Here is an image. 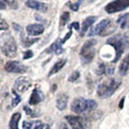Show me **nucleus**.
<instances>
[{
  "label": "nucleus",
  "instance_id": "obj_36",
  "mask_svg": "<svg viewBox=\"0 0 129 129\" xmlns=\"http://www.w3.org/2000/svg\"><path fill=\"white\" fill-rule=\"evenodd\" d=\"M124 101H125V98H122V100H120V102H119V109H123Z\"/></svg>",
  "mask_w": 129,
  "mask_h": 129
},
{
  "label": "nucleus",
  "instance_id": "obj_28",
  "mask_svg": "<svg viewBox=\"0 0 129 129\" xmlns=\"http://www.w3.org/2000/svg\"><path fill=\"white\" fill-rule=\"evenodd\" d=\"M114 73V67L112 64H106V75H112Z\"/></svg>",
  "mask_w": 129,
  "mask_h": 129
},
{
  "label": "nucleus",
  "instance_id": "obj_13",
  "mask_svg": "<svg viewBox=\"0 0 129 129\" xmlns=\"http://www.w3.org/2000/svg\"><path fill=\"white\" fill-rule=\"evenodd\" d=\"M24 129H50V126L47 124L41 123L40 120H36V122H25L23 123Z\"/></svg>",
  "mask_w": 129,
  "mask_h": 129
},
{
  "label": "nucleus",
  "instance_id": "obj_9",
  "mask_svg": "<svg viewBox=\"0 0 129 129\" xmlns=\"http://www.w3.org/2000/svg\"><path fill=\"white\" fill-rule=\"evenodd\" d=\"M5 70L7 72H11V73H24L27 71V67L18 61L12 60V61H8L5 64Z\"/></svg>",
  "mask_w": 129,
  "mask_h": 129
},
{
  "label": "nucleus",
  "instance_id": "obj_14",
  "mask_svg": "<svg viewBox=\"0 0 129 129\" xmlns=\"http://www.w3.org/2000/svg\"><path fill=\"white\" fill-rule=\"evenodd\" d=\"M26 6L30 9L37 10L39 12H46L47 11V6L43 2L37 1V0H27L26 1Z\"/></svg>",
  "mask_w": 129,
  "mask_h": 129
},
{
  "label": "nucleus",
  "instance_id": "obj_21",
  "mask_svg": "<svg viewBox=\"0 0 129 129\" xmlns=\"http://www.w3.org/2000/svg\"><path fill=\"white\" fill-rule=\"evenodd\" d=\"M21 119V114L19 113H14L12 115L9 123V128L10 129H18V122Z\"/></svg>",
  "mask_w": 129,
  "mask_h": 129
},
{
  "label": "nucleus",
  "instance_id": "obj_17",
  "mask_svg": "<svg viewBox=\"0 0 129 129\" xmlns=\"http://www.w3.org/2000/svg\"><path fill=\"white\" fill-rule=\"evenodd\" d=\"M68 103V96L66 94H60L57 97V100H56V107L59 111H62L66 109Z\"/></svg>",
  "mask_w": 129,
  "mask_h": 129
},
{
  "label": "nucleus",
  "instance_id": "obj_24",
  "mask_svg": "<svg viewBox=\"0 0 129 129\" xmlns=\"http://www.w3.org/2000/svg\"><path fill=\"white\" fill-rule=\"evenodd\" d=\"M12 92H13V95H14V99L12 100V102H11V106H12V107H16V106H17V104L19 103V101H21V97L18 96L17 91H16L15 89H13V90H12Z\"/></svg>",
  "mask_w": 129,
  "mask_h": 129
},
{
  "label": "nucleus",
  "instance_id": "obj_6",
  "mask_svg": "<svg viewBox=\"0 0 129 129\" xmlns=\"http://www.w3.org/2000/svg\"><path fill=\"white\" fill-rule=\"evenodd\" d=\"M127 8H129V0H114L106 7V11L112 14L117 13L119 11H124Z\"/></svg>",
  "mask_w": 129,
  "mask_h": 129
},
{
  "label": "nucleus",
  "instance_id": "obj_15",
  "mask_svg": "<svg viewBox=\"0 0 129 129\" xmlns=\"http://www.w3.org/2000/svg\"><path fill=\"white\" fill-rule=\"evenodd\" d=\"M44 99V95L43 92L38 89V88H35L34 91H32L31 96L29 97V104L31 106H35V104H38L39 102H41Z\"/></svg>",
  "mask_w": 129,
  "mask_h": 129
},
{
  "label": "nucleus",
  "instance_id": "obj_30",
  "mask_svg": "<svg viewBox=\"0 0 129 129\" xmlns=\"http://www.w3.org/2000/svg\"><path fill=\"white\" fill-rule=\"evenodd\" d=\"M32 56H34V53H32V51H30V50H28V51H26L25 53H24V59H29V58H31Z\"/></svg>",
  "mask_w": 129,
  "mask_h": 129
},
{
  "label": "nucleus",
  "instance_id": "obj_29",
  "mask_svg": "<svg viewBox=\"0 0 129 129\" xmlns=\"http://www.w3.org/2000/svg\"><path fill=\"white\" fill-rule=\"evenodd\" d=\"M68 7L72 9L73 11H78L79 10V7H80V2H76V3H71V2H68L67 3Z\"/></svg>",
  "mask_w": 129,
  "mask_h": 129
},
{
  "label": "nucleus",
  "instance_id": "obj_7",
  "mask_svg": "<svg viewBox=\"0 0 129 129\" xmlns=\"http://www.w3.org/2000/svg\"><path fill=\"white\" fill-rule=\"evenodd\" d=\"M71 111L76 114L89 111V100H86L84 98H76L71 103Z\"/></svg>",
  "mask_w": 129,
  "mask_h": 129
},
{
  "label": "nucleus",
  "instance_id": "obj_26",
  "mask_svg": "<svg viewBox=\"0 0 129 129\" xmlns=\"http://www.w3.org/2000/svg\"><path fill=\"white\" fill-rule=\"evenodd\" d=\"M5 2H6V5H8L11 8V9L16 10L18 8V5H17V2H16V0H5Z\"/></svg>",
  "mask_w": 129,
  "mask_h": 129
},
{
  "label": "nucleus",
  "instance_id": "obj_22",
  "mask_svg": "<svg viewBox=\"0 0 129 129\" xmlns=\"http://www.w3.org/2000/svg\"><path fill=\"white\" fill-rule=\"evenodd\" d=\"M21 41L23 42L24 46L25 47H29L30 45H32L34 43H36L38 41V39H30V38H25L23 37V35H21Z\"/></svg>",
  "mask_w": 129,
  "mask_h": 129
},
{
  "label": "nucleus",
  "instance_id": "obj_27",
  "mask_svg": "<svg viewBox=\"0 0 129 129\" xmlns=\"http://www.w3.org/2000/svg\"><path fill=\"white\" fill-rule=\"evenodd\" d=\"M79 78H80V72H79V71H74V72H72V74L69 76V82L73 83V82H75V81L78 80Z\"/></svg>",
  "mask_w": 129,
  "mask_h": 129
},
{
  "label": "nucleus",
  "instance_id": "obj_12",
  "mask_svg": "<svg viewBox=\"0 0 129 129\" xmlns=\"http://www.w3.org/2000/svg\"><path fill=\"white\" fill-rule=\"evenodd\" d=\"M26 32L28 36H39L44 32V27L41 24H30L27 26Z\"/></svg>",
  "mask_w": 129,
  "mask_h": 129
},
{
  "label": "nucleus",
  "instance_id": "obj_5",
  "mask_svg": "<svg viewBox=\"0 0 129 129\" xmlns=\"http://www.w3.org/2000/svg\"><path fill=\"white\" fill-rule=\"evenodd\" d=\"M2 53L5 54L7 57H15L16 54H17V45L14 41V39L12 37H9L8 40H6V42L2 44Z\"/></svg>",
  "mask_w": 129,
  "mask_h": 129
},
{
  "label": "nucleus",
  "instance_id": "obj_34",
  "mask_svg": "<svg viewBox=\"0 0 129 129\" xmlns=\"http://www.w3.org/2000/svg\"><path fill=\"white\" fill-rule=\"evenodd\" d=\"M0 28H1V30H8V25H7L6 21L1 19V25H0Z\"/></svg>",
  "mask_w": 129,
  "mask_h": 129
},
{
  "label": "nucleus",
  "instance_id": "obj_1",
  "mask_svg": "<svg viewBox=\"0 0 129 129\" xmlns=\"http://www.w3.org/2000/svg\"><path fill=\"white\" fill-rule=\"evenodd\" d=\"M107 44L112 45L115 48V57L113 59V63L117 62L120 56L124 54V52L129 48V38L125 35H116L112 38L107 40Z\"/></svg>",
  "mask_w": 129,
  "mask_h": 129
},
{
  "label": "nucleus",
  "instance_id": "obj_16",
  "mask_svg": "<svg viewBox=\"0 0 129 129\" xmlns=\"http://www.w3.org/2000/svg\"><path fill=\"white\" fill-rule=\"evenodd\" d=\"M95 21H96V17H95V16H89V17L85 18V21L82 23V30H81V32H80V36H81V37H83V36L86 34V31L89 29L90 26L95 23Z\"/></svg>",
  "mask_w": 129,
  "mask_h": 129
},
{
  "label": "nucleus",
  "instance_id": "obj_38",
  "mask_svg": "<svg viewBox=\"0 0 129 129\" xmlns=\"http://www.w3.org/2000/svg\"><path fill=\"white\" fill-rule=\"evenodd\" d=\"M5 3H6V2H3V0H1V10L6 9V6H5Z\"/></svg>",
  "mask_w": 129,
  "mask_h": 129
},
{
  "label": "nucleus",
  "instance_id": "obj_32",
  "mask_svg": "<svg viewBox=\"0 0 129 129\" xmlns=\"http://www.w3.org/2000/svg\"><path fill=\"white\" fill-rule=\"evenodd\" d=\"M13 27H14V29H15L16 32H18V34L23 35V28L19 26V25H17V24H13Z\"/></svg>",
  "mask_w": 129,
  "mask_h": 129
},
{
  "label": "nucleus",
  "instance_id": "obj_18",
  "mask_svg": "<svg viewBox=\"0 0 129 129\" xmlns=\"http://www.w3.org/2000/svg\"><path fill=\"white\" fill-rule=\"evenodd\" d=\"M118 70H119V73L122 75L127 74V72L129 70V54L125 56L124 59L122 60V62H120V64H119V69Z\"/></svg>",
  "mask_w": 129,
  "mask_h": 129
},
{
  "label": "nucleus",
  "instance_id": "obj_23",
  "mask_svg": "<svg viewBox=\"0 0 129 129\" xmlns=\"http://www.w3.org/2000/svg\"><path fill=\"white\" fill-rule=\"evenodd\" d=\"M70 19V14L68 13V12H63L62 15L60 16V22H59V26L60 27H63L66 24L69 22Z\"/></svg>",
  "mask_w": 129,
  "mask_h": 129
},
{
  "label": "nucleus",
  "instance_id": "obj_3",
  "mask_svg": "<svg viewBox=\"0 0 129 129\" xmlns=\"http://www.w3.org/2000/svg\"><path fill=\"white\" fill-rule=\"evenodd\" d=\"M95 40H89V41H86L83 44L82 48H81L80 52V56H81V60H82L83 63H88L90 62L92 59H94L95 56Z\"/></svg>",
  "mask_w": 129,
  "mask_h": 129
},
{
  "label": "nucleus",
  "instance_id": "obj_25",
  "mask_svg": "<svg viewBox=\"0 0 129 129\" xmlns=\"http://www.w3.org/2000/svg\"><path fill=\"white\" fill-rule=\"evenodd\" d=\"M97 74L98 75L106 74V63H102V62L99 63L98 68H97Z\"/></svg>",
  "mask_w": 129,
  "mask_h": 129
},
{
  "label": "nucleus",
  "instance_id": "obj_2",
  "mask_svg": "<svg viewBox=\"0 0 129 129\" xmlns=\"http://www.w3.org/2000/svg\"><path fill=\"white\" fill-rule=\"evenodd\" d=\"M120 85V82L116 79H110L106 81V82L101 83L98 86V90H97V95L101 98H107L114 94V91L117 89V87Z\"/></svg>",
  "mask_w": 129,
  "mask_h": 129
},
{
  "label": "nucleus",
  "instance_id": "obj_33",
  "mask_svg": "<svg viewBox=\"0 0 129 129\" xmlns=\"http://www.w3.org/2000/svg\"><path fill=\"white\" fill-rule=\"evenodd\" d=\"M71 28H74L75 30H80V24L78 22H74V23H72L71 25H70V29Z\"/></svg>",
  "mask_w": 129,
  "mask_h": 129
},
{
  "label": "nucleus",
  "instance_id": "obj_4",
  "mask_svg": "<svg viewBox=\"0 0 129 129\" xmlns=\"http://www.w3.org/2000/svg\"><path fill=\"white\" fill-rule=\"evenodd\" d=\"M66 120L71 126L72 129H87L88 123L87 119L82 116H72V115H67Z\"/></svg>",
  "mask_w": 129,
  "mask_h": 129
},
{
  "label": "nucleus",
  "instance_id": "obj_37",
  "mask_svg": "<svg viewBox=\"0 0 129 129\" xmlns=\"http://www.w3.org/2000/svg\"><path fill=\"white\" fill-rule=\"evenodd\" d=\"M60 129H68L66 124H60Z\"/></svg>",
  "mask_w": 129,
  "mask_h": 129
},
{
  "label": "nucleus",
  "instance_id": "obj_39",
  "mask_svg": "<svg viewBox=\"0 0 129 129\" xmlns=\"http://www.w3.org/2000/svg\"><path fill=\"white\" fill-rule=\"evenodd\" d=\"M80 1H81V0H80Z\"/></svg>",
  "mask_w": 129,
  "mask_h": 129
},
{
  "label": "nucleus",
  "instance_id": "obj_19",
  "mask_svg": "<svg viewBox=\"0 0 129 129\" xmlns=\"http://www.w3.org/2000/svg\"><path fill=\"white\" fill-rule=\"evenodd\" d=\"M117 25L122 28V29H128L129 28V13H126L122 15L117 19Z\"/></svg>",
  "mask_w": 129,
  "mask_h": 129
},
{
  "label": "nucleus",
  "instance_id": "obj_8",
  "mask_svg": "<svg viewBox=\"0 0 129 129\" xmlns=\"http://www.w3.org/2000/svg\"><path fill=\"white\" fill-rule=\"evenodd\" d=\"M110 25H111V22L109 21V19H102L98 25L96 27H94L89 32H88V36H89V37H92V36H96V35L106 36L107 34H110L108 30V28Z\"/></svg>",
  "mask_w": 129,
  "mask_h": 129
},
{
  "label": "nucleus",
  "instance_id": "obj_20",
  "mask_svg": "<svg viewBox=\"0 0 129 129\" xmlns=\"http://www.w3.org/2000/svg\"><path fill=\"white\" fill-rule=\"evenodd\" d=\"M66 62H67V60H66V59H60V60H58V61L53 66V68L51 69V71H50V73H48V75L52 76V75H54L55 73H57V72H58L60 69H61V68L64 67Z\"/></svg>",
  "mask_w": 129,
  "mask_h": 129
},
{
  "label": "nucleus",
  "instance_id": "obj_11",
  "mask_svg": "<svg viewBox=\"0 0 129 129\" xmlns=\"http://www.w3.org/2000/svg\"><path fill=\"white\" fill-rule=\"evenodd\" d=\"M61 40L60 39H57L55 42H53L50 45V47L46 48L45 51H44V53L46 54H56V55H59L61 54L63 52V48L61 47Z\"/></svg>",
  "mask_w": 129,
  "mask_h": 129
},
{
  "label": "nucleus",
  "instance_id": "obj_31",
  "mask_svg": "<svg viewBox=\"0 0 129 129\" xmlns=\"http://www.w3.org/2000/svg\"><path fill=\"white\" fill-rule=\"evenodd\" d=\"M24 110H25V112L27 113V114H28V115H30V116H31V117H36L35 113H34V112H32V110H31V109H29V108H28L27 106H24Z\"/></svg>",
  "mask_w": 129,
  "mask_h": 129
},
{
  "label": "nucleus",
  "instance_id": "obj_35",
  "mask_svg": "<svg viewBox=\"0 0 129 129\" xmlns=\"http://www.w3.org/2000/svg\"><path fill=\"white\" fill-rule=\"evenodd\" d=\"M71 35H72V31L70 30V31H69V32H68V34L66 35V37H64V38H63V39L61 40V42H62V43H64V42H66V41H67V40H68V39H69V38L71 37Z\"/></svg>",
  "mask_w": 129,
  "mask_h": 129
},
{
  "label": "nucleus",
  "instance_id": "obj_10",
  "mask_svg": "<svg viewBox=\"0 0 129 129\" xmlns=\"http://www.w3.org/2000/svg\"><path fill=\"white\" fill-rule=\"evenodd\" d=\"M31 85V81L30 79H28L27 76H21V78L16 79L15 83H14V89L22 94V92H25L26 90H28V88Z\"/></svg>",
  "mask_w": 129,
  "mask_h": 129
}]
</instances>
